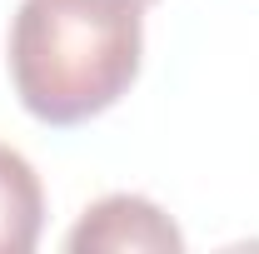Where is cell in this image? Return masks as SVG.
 Here are the masks:
<instances>
[{"label": "cell", "mask_w": 259, "mask_h": 254, "mask_svg": "<svg viewBox=\"0 0 259 254\" xmlns=\"http://www.w3.org/2000/svg\"><path fill=\"white\" fill-rule=\"evenodd\" d=\"M145 60L135 0H20L10 20V85L40 125H85L130 95Z\"/></svg>", "instance_id": "obj_1"}, {"label": "cell", "mask_w": 259, "mask_h": 254, "mask_svg": "<svg viewBox=\"0 0 259 254\" xmlns=\"http://www.w3.org/2000/svg\"><path fill=\"white\" fill-rule=\"evenodd\" d=\"M45 229V190L20 150L0 145V254H30Z\"/></svg>", "instance_id": "obj_3"}, {"label": "cell", "mask_w": 259, "mask_h": 254, "mask_svg": "<svg viewBox=\"0 0 259 254\" xmlns=\"http://www.w3.org/2000/svg\"><path fill=\"white\" fill-rule=\"evenodd\" d=\"M135 5H155V0H135Z\"/></svg>", "instance_id": "obj_4"}, {"label": "cell", "mask_w": 259, "mask_h": 254, "mask_svg": "<svg viewBox=\"0 0 259 254\" xmlns=\"http://www.w3.org/2000/svg\"><path fill=\"white\" fill-rule=\"evenodd\" d=\"M70 254H180L185 234L145 194H105L65 234Z\"/></svg>", "instance_id": "obj_2"}]
</instances>
